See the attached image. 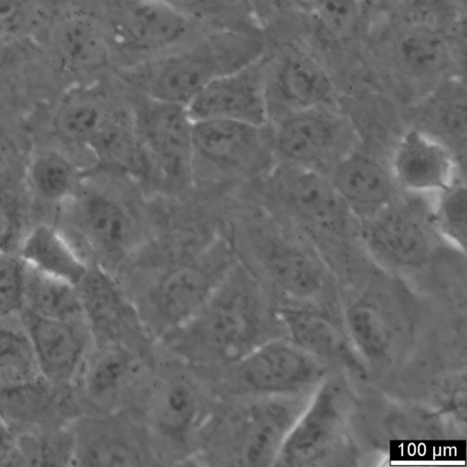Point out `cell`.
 Masks as SVG:
<instances>
[{
    "label": "cell",
    "instance_id": "cell-10",
    "mask_svg": "<svg viewBox=\"0 0 467 467\" xmlns=\"http://www.w3.org/2000/svg\"><path fill=\"white\" fill-rule=\"evenodd\" d=\"M347 401L342 382L326 378L287 435L275 466H331L343 460Z\"/></svg>",
    "mask_w": 467,
    "mask_h": 467
},
{
    "label": "cell",
    "instance_id": "cell-9",
    "mask_svg": "<svg viewBox=\"0 0 467 467\" xmlns=\"http://www.w3.org/2000/svg\"><path fill=\"white\" fill-rule=\"evenodd\" d=\"M376 38V54L396 77L413 84H432L456 76L459 55L451 34L441 26L401 13L389 20Z\"/></svg>",
    "mask_w": 467,
    "mask_h": 467
},
{
    "label": "cell",
    "instance_id": "cell-18",
    "mask_svg": "<svg viewBox=\"0 0 467 467\" xmlns=\"http://www.w3.org/2000/svg\"><path fill=\"white\" fill-rule=\"evenodd\" d=\"M25 329L40 374L56 381H67L80 371L94 343L87 317L60 320L27 310Z\"/></svg>",
    "mask_w": 467,
    "mask_h": 467
},
{
    "label": "cell",
    "instance_id": "cell-29",
    "mask_svg": "<svg viewBox=\"0 0 467 467\" xmlns=\"http://www.w3.org/2000/svg\"><path fill=\"white\" fill-rule=\"evenodd\" d=\"M423 117L436 131L434 137L451 150V146L465 150L467 97L465 84L459 75L433 88L423 105Z\"/></svg>",
    "mask_w": 467,
    "mask_h": 467
},
{
    "label": "cell",
    "instance_id": "cell-40",
    "mask_svg": "<svg viewBox=\"0 0 467 467\" xmlns=\"http://www.w3.org/2000/svg\"><path fill=\"white\" fill-rule=\"evenodd\" d=\"M323 0H252L255 15L269 12L282 16L308 17L316 13Z\"/></svg>",
    "mask_w": 467,
    "mask_h": 467
},
{
    "label": "cell",
    "instance_id": "cell-17",
    "mask_svg": "<svg viewBox=\"0 0 467 467\" xmlns=\"http://www.w3.org/2000/svg\"><path fill=\"white\" fill-rule=\"evenodd\" d=\"M363 221L364 243L389 265L400 268L420 267L434 253V229L412 211L396 206L394 202Z\"/></svg>",
    "mask_w": 467,
    "mask_h": 467
},
{
    "label": "cell",
    "instance_id": "cell-38",
    "mask_svg": "<svg viewBox=\"0 0 467 467\" xmlns=\"http://www.w3.org/2000/svg\"><path fill=\"white\" fill-rule=\"evenodd\" d=\"M42 14L35 0H0V33L31 38Z\"/></svg>",
    "mask_w": 467,
    "mask_h": 467
},
{
    "label": "cell",
    "instance_id": "cell-20",
    "mask_svg": "<svg viewBox=\"0 0 467 467\" xmlns=\"http://www.w3.org/2000/svg\"><path fill=\"white\" fill-rule=\"evenodd\" d=\"M283 197L300 219L332 234H345L355 215L329 177L315 168L287 163L280 175Z\"/></svg>",
    "mask_w": 467,
    "mask_h": 467
},
{
    "label": "cell",
    "instance_id": "cell-5",
    "mask_svg": "<svg viewBox=\"0 0 467 467\" xmlns=\"http://www.w3.org/2000/svg\"><path fill=\"white\" fill-rule=\"evenodd\" d=\"M235 264L226 247L212 244L195 258L157 273L131 300L149 336L159 340L192 317Z\"/></svg>",
    "mask_w": 467,
    "mask_h": 467
},
{
    "label": "cell",
    "instance_id": "cell-42",
    "mask_svg": "<svg viewBox=\"0 0 467 467\" xmlns=\"http://www.w3.org/2000/svg\"><path fill=\"white\" fill-rule=\"evenodd\" d=\"M17 229L15 211L7 202L0 200V255L6 254Z\"/></svg>",
    "mask_w": 467,
    "mask_h": 467
},
{
    "label": "cell",
    "instance_id": "cell-1",
    "mask_svg": "<svg viewBox=\"0 0 467 467\" xmlns=\"http://www.w3.org/2000/svg\"><path fill=\"white\" fill-rule=\"evenodd\" d=\"M275 314L255 277L235 264L207 302L158 341L184 365L222 371L275 337H271Z\"/></svg>",
    "mask_w": 467,
    "mask_h": 467
},
{
    "label": "cell",
    "instance_id": "cell-36",
    "mask_svg": "<svg viewBox=\"0 0 467 467\" xmlns=\"http://www.w3.org/2000/svg\"><path fill=\"white\" fill-rule=\"evenodd\" d=\"M431 223L438 235L456 249L465 252L467 242V190L453 182L438 193Z\"/></svg>",
    "mask_w": 467,
    "mask_h": 467
},
{
    "label": "cell",
    "instance_id": "cell-43",
    "mask_svg": "<svg viewBox=\"0 0 467 467\" xmlns=\"http://www.w3.org/2000/svg\"><path fill=\"white\" fill-rule=\"evenodd\" d=\"M15 153V146L3 128L0 127V174L10 164Z\"/></svg>",
    "mask_w": 467,
    "mask_h": 467
},
{
    "label": "cell",
    "instance_id": "cell-11",
    "mask_svg": "<svg viewBox=\"0 0 467 467\" xmlns=\"http://www.w3.org/2000/svg\"><path fill=\"white\" fill-rule=\"evenodd\" d=\"M131 114L150 164L171 182L190 181L193 174V121L186 106L140 93Z\"/></svg>",
    "mask_w": 467,
    "mask_h": 467
},
{
    "label": "cell",
    "instance_id": "cell-33",
    "mask_svg": "<svg viewBox=\"0 0 467 467\" xmlns=\"http://www.w3.org/2000/svg\"><path fill=\"white\" fill-rule=\"evenodd\" d=\"M347 336L358 352L367 359L379 361L390 347V329L379 306L368 300H357L345 313Z\"/></svg>",
    "mask_w": 467,
    "mask_h": 467
},
{
    "label": "cell",
    "instance_id": "cell-14",
    "mask_svg": "<svg viewBox=\"0 0 467 467\" xmlns=\"http://www.w3.org/2000/svg\"><path fill=\"white\" fill-rule=\"evenodd\" d=\"M264 58L228 73L203 88L186 106L192 119H224L265 126L270 110Z\"/></svg>",
    "mask_w": 467,
    "mask_h": 467
},
{
    "label": "cell",
    "instance_id": "cell-32",
    "mask_svg": "<svg viewBox=\"0 0 467 467\" xmlns=\"http://www.w3.org/2000/svg\"><path fill=\"white\" fill-rule=\"evenodd\" d=\"M365 0H323L311 16L312 38L321 48H347L360 33Z\"/></svg>",
    "mask_w": 467,
    "mask_h": 467
},
{
    "label": "cell",
    "instance_id": "cell-8",
    "mask_svg": "<svg viewBox=\"0 0 467 467\" xmlns=\"http://www.w3.org/2000/svg\"><path fill=\"white\" fill-rule=\"evenodd\" d=\"M327 363L288 337L261 343L222 370L230 397L282 396L314 391L326 379Z\"/></svg>",
    "mask_w": 467,
    "mask_h": 467
},
{
    "label": "cell",
    "instance_id": "cell-35",
    "mask_svg": "<svg viewBox=\"0 0 467 467\" xmlns=\"http://www.w3.org/2000/svg\"><path fill=\"white\" fill-rule=\"evenodd\" d=\"M29 179L42 199L61 202L76 191L78 173L66 157L55 152L38 155L31 163Z\"/></svg>",
    "mask_w": 467,
    "mask_h": 467
},
{
    "label": "cell",
    "instance_id": "cell-31",
    "mask_svg": "<svg viewBox=\"0 0 467 467\" xmlns=\"http://www.w3.org/2000/svg\"><path fill=\"white\" fill-rule=\"evenodd\" d=\"M25 304L29 311L43 317L60 320L87 317L78 285L27 265Z\"/></svg>",
    "mask_w": 467,
    "mask_h": 467
},
{
    "label": "cell",
    "instance_id": "cell-19",
    "mask_svg": "<svg viewBox=\"0 0 467 467\" xmlns=\"http://www.w3.org/2000/svg\"><path fill=\"white\" fill-rule=\"evenodd\" d=\"M144 355L120 343L98 344L81 369L86 400L100 414L119 411L135 391L143 372Z\"/></svg>",
    "mask_w": 467,
    "mask_h": 467
},
{
    "label": "cell",
    "instance_id": "cell-15",
    "mask_svg": "<svg viewBox=\"0 0 467 467\" xmlns=\"http://www.w3.org/2000/svg\"><path fill=\"white\" fill-rule=\"evenodd\" d=\"M78 287L94 343H120L145 355L151 337L112 276L103 268L88 269Z\"/></svg>",
    "mask_w": 467,
    "mask_h": 467
},
{
    "label": "cell",
    "instance_id": "cell-2",
    "mask_svg": "<svg viewBox=\"0 0 467 467\" xmlns=\"http://www.w3.org/2000/svg\"><path fill=\"white\" fill-rule=\"evenodd\" d=\"M268 48L262 26H209L182 47L114 73L143 95L187 106L212 81L257 61Z\"/></svg>",
    "mask_w": 467,
    "mask_h": 467
},
{
    "label": "cell",
    "instance_id": "cell-21",
    "mask_svg": "<svg viewBox=\"0 0 467 467\" xmlns=\"http://www.w3.org/2000/svg\"><path fill=\"white\" fill-rule=\"evenodd\" d=\"M452 150L422 129L406 131L389 166L398 187L411 193H439L454 182Z\"/></svg>",
    "mask_w": 467,
    "mask_h": 467
},
{
    "label": "cell",
    "instance_id": "cell-44",
    "mask_svg": "<svg viewBox=\"0 0 467 467\" xmlns=\"http://www.w3.org/2000/svg\"><path fill=\"white\" fill-rule=\"evenodd\" d=\"M13 445L12 432L7 425L0 420V462L8 456Z\"/></svg>",
    "mask_w": 467,
    "mask_h": 467
},
{
    "label": "cell",
    "instance_id": "cell-6",
    "mask_svg": "<svg viewBox=\"0 0 467 467\" xmlns=\"http://www.w3.org/2000/svg\"><path fill=\"white\" fill-rule=\"evenodd\" d=\"M142 394L140 420L161 462L163 450L177 460L194 456L213 413L201 382L182 369L168 368Z\"/></svg>",
    "mask_w": 467,
    "mask_h": 467
},
{
    "label": "cell",
    "instance_id": "cell-30",
    "mask_svg": "<svg viewBox=\"0 0 467 467\" xmlns=\"http://www.w3.org/2000/svg\"><path fill=\"white\" fill-rule=\"evenodd\" d=\"M88 148L103 163L130 173H141L150 164L137 134L132 114L115 110Z\"/></svg>",
    "mask_w": 467,
    "mask_h": 467
},
{
    "label": "cell",
    "instance_id": "cell-26",
    "mask_svg": "<svg viewBox=\"0 0 467 467\" xmlns=\"http://www.w3.org/2000/svg\"><path fill=\"white\" fill-rule=\"evenodd\" d=\"M287 337L299 348L327 363L357 365L343 330L328 315L303 306H280L276 311Z\"/></svg>",
    "mask_w": 467,
    "mask_h": 467
},
{
    "label": "cell",
    "instance_id": "cell-13",
    "mask_svg": "<svg viewBox=\"0 0 467 467\" xmlns=\"http://www.w3.org/2000/svg\"><path fill=\"white\" fill-rule=\"evenodd\" d=\"M267 101L277 98L291 111L324 107L334 93L323 59L306 47L288 43L264 58Z\"/></svg>",
    "mask_w": 467,
    "mask_h": 467
},
{
    "label": "cell",
    "instance_id": "cell-45",
    "mask_svg": "<svg viewBox=\"0 0 467 467\" xmlns=\"http://www.w3.org/2000/svg\"><path fill=\"white\" fill-rule=\"evenodd\" d=\"M404 0H365V5L369 4L371 5H379V6H390V5H400Z\"/></svg>",
    "mask_w": 467,
    "mask_h": 467
},
{
    "label": "cell",
    "instance_id": "cell-39",
    "mask_svg": "<svg viewBox=\"0 0 467 467\" xmlns=\"http://www.w3.org/2000/svg\"><path fill=\"white\" fill-rule=\"evenodd\" d=\"M464 0H404V14L432 21L448 31L457 29L462 22Z\"/></svg>",
    "mask_w": 467,
    "mask_h": 467
},
{
    "label": "cell",
    "instance_id": "cell-3",
    "mask_svg": "<svg viewBox=\"0 0 467 467\" xmlns=\"http://www.w3.org/2000/svg\"><path fill=\"white\" fill-rule=\"evenodd\" d=\"M314 391L259 397H230L226 408L213 414L197 455L213 464L275 465L280 450L310 402Z\"/></svg>",
    "mask_w": 467,
    "mask_h": 467
},
{
    "label": "cell",
    "instance_id": "cell-37",
    "mask_svg": "<svg viewBox=\"0 0 467 467\" xmlns=\"http://www.w3.org/2000/svg\"><path fill=\"white\" fill-rule=\"evenodd\" d=\"M26 275L21 258L0 255V317L16 314L25 305Z\"/></svg>",
    "mask_w": 467,
    "mask_h": 467
},
{
    "label": "cell",
    "instance_id": "cell-7",
    "mask_svg": "<svg viewBox=\"0 0 467 467\" xmlns=\"http://www.w3.org/2000/svg\"><path fill=\"white\" fill-rule=\"evenodd\" d=\"M31 40L66 75L87 79L115 71L96 0L71 2L44 13Z\"/></svg>",
    "mask_w": 467,
    "mask_h": 467
},
{
    "label": "cell",
    "instance_id": "cell-16",
    "mask_svg": "<svg viewBox=\"0 0 467 467\" xmlns=\"http://www.w3.org/2000/svg\"><path fill=\"white\" fill-rule=\"evenodd\" d=\"M265 127L224 119L193 121V167L202 164L232 175L254 170L268 150Z\"/></svg>",
    "mask_w": 467,
    "mask_h": 467
},
{
    "label": "cell",
    "instance_id": "cell-24",
    "mask_svg": "<svg viewBox=\"0 0 467 467\" xmlns=\"http://www.w3.org/2000/svg\"><path fill=\"white\" fill-rule=\"evenodd\" d=\"M329 178L355 217L370 218L395 201L398 186L389 168L368 155L344 154Z\"/></svg>",
    "mask_w": 467,
    "mask_h": 467
},
{
    "label": "cell",
    "instance_id": "cell-25",
    "mask_svg": "<svg viewBox=\"0 0 467 467\" xmlns=\"http://www.w3.org/2000/svg\"><path fill=\"white\" fill-rule=\"evenodd\" d=\"M258 260L273 284L299 301L318 296L326 285L323 266L300 245L282 239H266L258 247Z\"/></svg>",
    "mask_w": 467,
    "mask_h": 467
},
{
    "label": "cell",
    "instance_id": "cell-27",
    "mask_svg": "<svg viewBox=\"0 0 467 467\" xmlns=\"http://www.w3.org/2000/svg\"><path fill=\"white\" fill-rule=\"evenodd\" d=\"M106 95L91 82L75 88L55 114L53 125L57 134L67 142L88 147L115 111Z\"/></svg>",
    "mask_w": 467,
    "mask_h": 467
},
{
    "label": "cell",
    "instance_id": "cell-4",
    "mask_svg": "<svg viewBox=\"0 0 467 467\" xmlns=\"http://www.w3.org/2000/svg\"><path fill=\"white\" fill-rule=\"evenodd\" d=\"M115 62L125 68L174 50L208 26L161 0H96Z\"/></svg>",
    "mask_w": 467,
    "mask_h": 467
},
{
    "label": "cell",
    "instance_id": "cell-28",
    "mask_svg": "<svg viewBox=\"0 0 467 467\" xmlns=\"http://www.w3.org/2000/svg\"><path fill=\"white\" fill-rule=\"evenodd\" d=\"M20 258L29 267L78 285L88 271L85 260L56 229L40 225L23 241Z\"/></svg>",
    "mask_w": 467,
    "mask_h": 467
},
{
    "label": "cell",
    "instance_id": "cell-34",
    "mask_svg": "<svg viewBox=\"0 0 467 467\" xmlns=\"http://www.w3.org/2000/svg\"><path fill=\"white\" fill-rule=\"evenodd\" d=\"M40 375L26 329L0 326V389L30 385Z\"/></svg>",
    "mask_w": 467,
    "mask_h": 467
},
{
    "label": "cell",
    "instance_id": "cell-41",
    "mask_svg": "<svg viewBox=\"0 0 467 467\" xmlns=\"http://www.w3.org/2000/svg\"><path fill=\"white\" fill-rule=\"evenodd\" d=\"M24 39L0 33V75L11 70L22 60L25 51L21 42Z\"/></svg>",
    "mask_w": 467,
    "mask_h": 467
},
{
    "label": "cell",
    "instance_id": "cell-23",
    "mask_svg": "<svg viewBox=\"0 0 467 467\" xmlns=\"http://www.w3.org/2000/svg\"><path fill=\"white\" fill-rule=\"evenodd\" d=\"M343 122L324 107L296 110L278 124L273 144L287 163L313 167L339 146Z\"/></svg>",
    "mask_w": 467,
    "mask_h": 467
},
{
    "label": "cell",
    "instance_id": "cell-12",
    "mask_svg": "<svg viewBox=\"0 0 467 467\" xmlns=\"http://www.w3.org/2000/svg\"><path fill=\"white\" fill-rule=\"evenodd\" d=\"M72 461L89 466L161 464L141 420L122 410L99 414L82 426L74 436Z\"/></svg>",
    "mask_w": 467,
    "mask_h": 467
},
{
    "label": "cell",
    "instance_id": "cell-22",
    "mask_svg": "<svg viewBox=\"0 0 467 467\" xmlns=\"http://www.w3.org/2000/svg\"><path fill=\"white\" fill-rule=\"evenodd\" d=\"M78 230L90 251L106 262H119L134 254L136 223L126 206L97 192L84 193L77 202Z\"/></svg>",
    "mask_w": 467,
    "mask_h": 467
}]
</instances>
